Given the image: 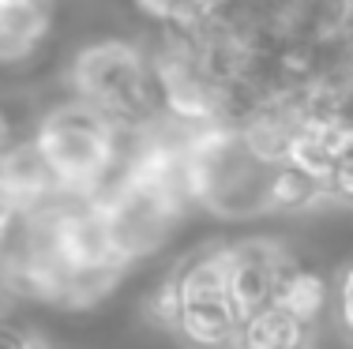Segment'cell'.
Masks as SVG:
<instances>
[{"instance_id": "6da1fadb", "label": "cell", "mask_w": 353, "mask_h": 349, "mask_svg": "<svg viewBox=\"0 0 353 349\" xmlns=\"http://www.w3.org/2000/svg\"><path fill=\"white\" fill-rule=\"evenodd\" d=\"M285 260L271 244H241L233 248V271H230V308L248 319L263 304L274 301L279 282L285 278Z\"/></svg>"}, {"instance_id": "7a4b0ae2", "label": "cell", "mask_w": 353, "mask_h": 349, "mask_svg": "<svg viewBox=\"0 0 353 349\" xmlns=\"http://www.w3.org/2000/svg\"><path fill=\"white\" fill-rule=\"evenodd\" d=\"M316 327L305 319H297L293 312H285L282 304H263L259 312H252L248 319H241L237 349H312Z\"/></svg>"}, {"instance_id": "3957f363", "label": "cell", "mask_w": 353, "mask_h": 349, "mask_svg": "<svg viewBox=\"0 0 353 349\" xmlns=\"http://www.w3.org/2000/svg\"><path fill=\"white\" fill-rule=\"evenodd\" d=\"M173 330L188 349H237L241 315L230 308V301H192L181 308Z\"/></svg>"}, {"instance_id": "277c9868", "label": "cell", "mask_w": 353, "mask_h": 349, "mask_svg": "<svg viewBox=\"0 0 353 349\" xmlns=\"http://www.w3.org/2000/svg\"><path fill=\"white\" fill-rule=\"evenodd\" d=\"M230 271H233V248H207V252L192 255L184 267H176L173 278L184 304L230 301Z\"/></svg>"}, {"instance_id": "5b68a950", "label": "cell", "mask_w": 353, "mask_h": 349, "mask_svg": "<svg viewBox=\"0 0 353 349\" xmlns=\"http://www.w3.org/2000/svg\"><path fill=\"white\" fill-rule=\"evenodd\" d=\"M274 304H282L285 312H293L297 319L316 323L323 319L327 304H331V293H327V282L316 278L308 271H285V278L279 282V293H274Z\"/></svg>"}, {"instance_id": "8992f818", "label": "cell", "mask_w": 353, "mask_h": 349, "mask_svg": "<svg viewBox=\"0 0 353 349\" xmlns=\"http://www.w3.org/2000/svg\"><path fill=\"white\" fill-rule=\"evenodd\" d=\"M181 308H184V297H181V289H176V278L170 274V278L162 282V286L150 293V301H147V315L158 323V327H176V319H181Z\"/></svg>"}, {"instance_id": "52a82bcc", "label": "cell", "mask_w": 353, "mask_h": 349, "mask_svg": "<svg viewBox=\"0 0 353 349\" xmlns=\"http://www.w3.org/2000/svg\"><path fill=\"white\" fill-rule=\"evenodd\" d=\"M331 312H334V323H339V330L346 335V342L353 346V263L339 274V282H334Z\"/></svg>"}, {"instance_id": "ba28073f", "label": "cell", "mask_w": 353, "mask_h": 349, "mask_svg": "<svg viewBox=\"0 0 353 349\" xmlns=\"http://www.w3.org/2000/svg\"><path fill=\"white\" fill-rule=\"evenodd\" d=\"M327 184H331V195H334V199L353 203V154H346V158H339V162H334Z\"/></svg>"}]
</instances>
